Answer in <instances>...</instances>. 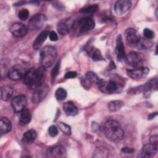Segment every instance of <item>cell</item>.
Returning <instances> with one entry per match:
<instances>
[{
  "mask_svg": "<svg viewBox=\"0 0 158 158\" xmlns=\"http://www.w3.org/2000/svg\"><path fill=\"white\" fill-rule=\"evenodd\" d=\"M102 132L106 137L112 142H119L124 136V131L120 124L116 120H109L102 127Z\"/></svg>",
  "mask_w": 158,
  "mask_h": 158,
  "instance_id": "6da1fadb",
  "label": "cell"
},
{
  "mask_svg": "<svg viewBox=\"0 0 158 158\" xmlns=\"http://www.w3.org/2000/svg\"><path fill=\"white\" fill-rule=\"evenodd\" d=\"M46 73V67L41 66L37 69L31 68L25 73L23 80L25 85L31 89H36L43 83Z\"/></svg>",
  "mask_w": 158,
  "mask_h": 158,
  "instance_id": "7a4b0ae2",
  "label": "cell"
},
{
  "mask_svg": "<svg viewBox=\"0 0 158 158\" xmlns=\"http://www.w3.org/2000/svg\"><path fill=\"white\" fill-rule=\"evenodd\" d=\"M57 57V51L51 46H46L40 51V62L41 66L49 67L51 66Z\"/></svg>",
  "mask_w": 158,
  "mask_h": 158,
  "instance_id": "3957f363",
  "label": "cell"
},
{
  "mask_svg": "<svg viewBox=\"0 0 158 158\" xmlns=\"http://www.w3.org/2000/svg\"><path fill=\"white\" fill-rule=\"evenodd\" d=\"M98 85L101 92L106 94H113L122 89L124 84L120 80L118 81L115 79H110L107 81L101 79Z\"/></svg>",
  "mask_w": 158,
  "mask_h": 158,
  "instance_id": "277c9868",
  "label": "cell"
},
{
  "mask_svg": "<svg viewBox=\"0 0 158 158\" xmlns=\"http://www.w3.org/2000/svg\"><path fill=\"white\" fill-rule=\"evenodd\" d=\"M125 36L127 44L131 48L139 45L141 41V36L136 30L133 28H129L125 31Z\"/></svg>",
  "mask_w": 158,
  "mask_h": 158,
  "instance_id": "5b68a950",
  "label": "cell"
},
{
  "mask_svg": "<svg viewBox=\"0 0 158 158\" xmlns=\"http://www.w3.org/2000/svg\"><path fill=\"white\" fill-rule=\"evenodd\" d=\"M73 26L76 27L79 33H81L93 30L95 26V23L94 20L91 17H85L80 19Z\"/></svg>",
  "mask_w": 158,
  "mask_h": 158,
  "instance_id": "8992f818",
  "label": "cell"
},
{
  "mask_svg": "<svg viewBox=\"0 0 158 158\" xmlns=\"http://www.w3.org/2000/svg\"><path fill=\"white\" fill-rule=\"evenodd\" d=\"M49 91V88L47 85L43 84L40 86L36 88L33 93L31 100L33 103H39L41 102L46 96Z\"/></svg>",
  "mask_w": 158,
  "mask_h": 158,
  "instance_id": "52a82bcc",
  "label": "cell"
},
{
  "mask_svg": "<svg viewBox=\"0 0 158 158\" xmlns=\"http://www.w3.org/2000/svg\"><path fill=\"white\" fill-rule=\"evenodd\" d=\"M47 20L46 17L42 14H37L33 15L29 20L28 28L35 30L40 29Z\"/></svg>",
  "mask_w": 158,
  "mask_h": 158,
  "instance_id": "ba28073f",
  "label": "cell"
},
{
  "mask_svg": "<svg viewBox=\"0 0 158 158\" xmlns=\"http://www.w3.org/2000/svg\"><path fill=\"white\" fill-rule=\"evenodd\" d=\"M126 60L127 63L133 68L143 67V64L144 62V59L142 55L136 52H130L127 55Z\"/></svg>",
  "mask_w": 158,
  "mask_h": 158,
  "instance_id": "9c48e42d",
  "label": "cell"
},
{
  "mask_svg": "<svg viewBox=\"0 0 158 158\" xmlns=\"http://www.w3.org/2000/svg\"><path fill=\"white\" fill-rule=\"evenodd\" d=\"M27 102V98L25 95L21 94L15 96L11 101V106L15 112H20L25 108Z\"/></svg>",
  "mask_w": 158,
  "mask_h": 158,
  "instance_id": "30bf717a",
  "label": "cell"
},
{
  "mask_svg": "<svg viewBox=\"0 0 158 158\" xmlns=\"http://www.w3.org/2000/svg\"><path fill=\"white\" fill-rule=\"evenodd\" d=\"M27 70L22 67L16 65L10 68L7 72L8 77L14 81H17L23 78Z\"/></svg>",
  "mask_w": 158,
  "mask_h": 158,
  "instance_id": "8fae6325",
  "label": "cell"
},
{
  "mask_svg": "<svg viewBox=\"0 0 158 158\" xmlns=\"http://www.w3.org/2000/svg\"><path fill=\"white\" fill-rule=\"evenodd\" d=\"M149 69L146 67H141L134 68L133 69L127 70V73L128 77L133 79H141L144 78L149 73Z\"/></svg>",
  "mask_w": 158,
  "mask_h": 158,
  "instance_id": "7c38bea8",
  "label": "cell"
},
{
  "mask_svg": "<svg viewBox=\"0 0 158 158\" xmlns=\"http://www.w3.org/2000/svg\"><path fill=\"white\" fill-rule=\"evenodd\" d=\"M157 84V79L151 80L143 85H141L138 87L134 88H131L129 91V93H130L131 94H138V93H143V92H144V93L148 92L153 89H156Z\"/></svg>",
  "mask_w": 158,
  "mask_h": 158,
  "instance_id": "4fadbf2b",
  "label": "cell"
},
{
  "mask_svg": "<svg viewBox=\"0 0 158 158\" xmlns=\"http://www.w3.org/2000/svg\"><path fill=\"white\" fill-rule=\"evenodd\" d=\"M131 2L128 0H120L115 2L114 8L115 13L118 15L125 14L130 9Z\"/></svg>",
  "mask_w": 158,
  "mask_h": 158,
  "instance_id": "5bb4252c",
  "label": "cell"
},
{
  "mask_svg": "<svg viewBox=\"0 0 158 158\" xmlns=\"http://www.w3.org/2000/svg\"><path fill=\"white\" fill-rule=\"evenodd\" d=\"M28 27L24 24L18 22L13 23L9 28L10 33L15 37H22L26 35L28 33Z\"/></svg>",
  "mask_w": 158,
  "mask_h": 158,
  "instance_id": "9a60e30c",
  "label": "cell"
},
{
  "mask_svg": "<svg viewBox=\"0 0 158 158\" xmlns=\"http://www.w3.org/2000/svg\"><path fill=\"white\" fill-rule=\"evenodd\" d=\"M46 156L48 157H64L66 156V151L65 148L60 145L56 146L49 148L46 151Z\"/></svg>",
  "mask_w": 158,
  "mask_h": 158,
  "instance_id": "2e32d148",
  "label": "cell"
},
{
  "mask_svg": "<svg viewBox=\"0 0 158 158\" xmlns=\"http://www.w3.org/2000/svg\"><path fill=\"white\" fill-rule=\"evenodd\" d=\"M158 147L154 146L150 143L144 144L141 149L140 157H152L157 152Z\"/></svg>",
  "mask_w": 158,
  "mask_h": 158,
  "instance_id": "e0dca14e",
  "label": "cell"
},
{
  "mask_svg": "<svg viewBox=\"0 0 158 158\" xmlns=\"http://www.w3.org/2000/svg\"><path fill=\"white\" fill-rule=\"evenodd\" d=\"M115 54L118 60H122L125 57V52L124 45L122 40V37L120 35H118L116 40V47H115Z\"/></svg>",
  "mask_w": 158,
  "mask_h": 158,
  "instance_id": "ac0fdd59",
  "label": "cell"
},
{
  "mask_svg": "<svg viewBox=\"0 0 158 158\" xmlns=\"http://www.w3.org/2000/svg\"><path fill=\"white\" fill-rule=\"evenodd\" d=\"M49 34V31L47 30H44L41 31L38 36L36 38L33 43V48L35 50H38L41 47L43 43L45 41L48 36Z\"/></svg>",
  "mask_w": 158,
  "mask_h": 158,
  "instance_id": "d6986e66",
  "label": "cell"
},
{
  "mask_svg": "<svg viewBox=\"0 0 158 158\" xmlns=\"http://www.w3.org/2000/svg\"><path fill=\"white\" fill-rule=\"evenodd\" d=\"M12 129V123L7 117H1L0 118V133L6 134Z\"/></svg>",
  "mask_w": 158,
  "mask_h": 158,
  "instance_id": "ffe728a7",
  "label": "cell"
},
{
  "mask_svg": "<svg viewBox=\"0 0 158 158\" xmlns=\"http://www.w3.org/2000/svg\"><path fill=\"white\" fill-rule=\"evenodd\" d=\"M63 109L65 113L69 116H73L77 114L78 109L72 101H67L63 105Z\"/></svg>",
  "mask_w": 158,
  "mask_h": 158,
  "instance_id": "44dd1931",
  "label": "cell"
},
{
  "mask_svg": "<svg viewBox=\"0 0 158 158\" xmlns=\"http://www.w3.org/2000/svg\"><path fill=\"white\" fill-rule=\"evenodd\" d=\"M13 88L9 85H3L1 88V97L2 100H9L13 94Z\"/></svg>",
  "mask_w": 158,
  "mask_h": 158,
  "instance_id": "7402d4cb",
  "label": "cell"
},
{
  "mask_svg": "<svg viewBox=\"0 0 158 158\" xmlns=\"http://www.w3.org/2000/svg\"><path fill=\"white\" fill-rule=\"evenodd\" d=\"M20 117L19 119V123L21 125H26L28 123L31 121V115L30 111L28 109L25 108L21 112Z\"/></svg>",
  "mask_w": 158,
  "mask_h": 158,
  "instance_id": "603a6c76",
  "label": "cell"
},
{
  "mask_svg": "<svg viewBox=\"0 0 158 158\" xmlns=\"http://www.w3.org/2000/svg\"><path fill=\"white\" fill-rule=\"evenodd\" d=\"M36 136L37 134L35 130H29L23 134L22 141L25 143H31L36 139Z\"/></svg>",
  "mask_w": 158,
  "mask_h": 158,
  "instance_id": "cb8c5ba5",
  "label": "cell"
},
{
  "mask_svg": "<svg viewBox=\"0 0 158 158\" xmlns=\"http://www.w3.org/2000/svg\"><path fill=\"white\" fill-rule=\"evenodd\" d=\"M57 29L60 34L62 35H65L69 33L70 30V27L67 21L62 20L58 23L57 25Z\"/></svg>",
  "mask_w": 158,
  "mask_h": 158,
  "instance_id": "d4e9b609",
  "label": "cell"
},
{
  "mask_svg": "<svg viewBox=\"0 0 158 158\" xmlns=\"http://www.w3.org/2000/svg\"><path fill=\"white\" fill-rule=\"evenodd\" d=\"M86 51L88 54L93 58V60H100L104 59L100 51L98 49H95L93 47H89L88 48V49H86Z\"/></svg>",
  "mask_w": 158,
  "mask_h": 158,
  "instance_id": "484cf974",
  "label": "cell"
},
{
  "mask_svg": "<svg viewBox=\"0 0 158 158\" xmlns=\"http://www.w3.org/2000/svg\"><path fill=\"white\" fill-rule=\"evenodd\" d=\"M123 106V102L120 100H115L109 102L107 107L110 111L115 112L121 109V107Z\"/></svg>",
  "mask_w": 158,
  "mask_h": 158,
  "instance_id": "4316f807",
  "label": "cell"
},
{
  "mask_svg": "<svg viewBox=\"0 0 158 158\" xmlns=\"http://www.w3.org/2000/svg\"><path fill=\"white\" fill-rule=\"evenodd\" d=\"M108 153L109 152L106 148L99 147L95 150L93 156L95 157H107Z\"/></svg>",
  "mask_w": 158,
  "mask_h": 158,
  "instance_id": "83f0119b",
  "label": "cell"
},
{
  "mask_svg": "<svg viewBox=\"0 0 158 158\" xmlns=\"http://www.w3.org/2000/svg\"><path fill=\"white\" fill-rule=\"evenodd\" d=\"M99 9V7L97 4H91L84 7L81 9L80 12L85 14H91L96 12Z\"/></svg>",
  "mask_w": 158,
  "mask_h": 158,
  "instance_id": "f1b7e54d",
  "label": "cell"
},
{
  "mask_svg": "<svg viewBox=\"0 0 158 158\" xmlns=\"http://www.w3.org/2000/svg\"><path fill=\"white\" fill-rule=\"evenodd\" d=\"M89 81H91L92 83H96L98 84L101 79L99 78V77L96 75V73H94L93 72H88L85 76Z\"/></svg>",
  "mask_w": 158,
  "mask_h": 158,
  "instance_id": "f546056e",
  "label": "cell"
},
{
  "mask_svg": "<svg viewBox=\"0 0 158 158\" xmlns=\"http://www.w3.org/2000/svg\"><path fill=\"white\" fill-rule=\"evenodd\" d=\"M56 98L58 101L64 100L67 96V92L66 91L62 88H59L55 93Z\"/></svg>",
  "mask_w": 158,
  "mask_h": 158,
  "instance_id": "4dcf8cb0",
  "label": "cell"
},
{
  "mask_svg": "<svg viewBox=\"0 0 158 158\" xmlns=\"http://www.w3.org/2000/svg\"><path fill=\"white\" fill-rule=\"evenodd\" d=\"M58 127L59 129L65 134L67 135H70L71 134V128L69 125L63 122H59Z\"/></svg>",
  "mask_w": 158,
  "mask_h": 158,
  "instance_id": "1f68e13d",
  "label": "cell"
},
{
  "mask_svg": "<svg viewBox=\"0 0 158 158\" xmlns=\"http://www.w3.org/2000/svg\"><path fill=\"white\" fill-rule=\"evenodd\" d=\"M59 69H60V61H58L57 63L54 65L51 72V78L52 80H54L56 77L57 76L59 71Z\"/></svg>",
  "mask_w": 158,
  "mask_h": 158,
  "instance_id": "d6a6232c",
  "label": "cell"
},
{
  "mask_svg": "<svg viewBox=\"0 0 158 158\" xmlns=\"http://www.w3.org/2000/svg\"><path fill=\"white\" fill-rule=\"evenodd\" d=\"M28 15H29L28 10L27 9H22L21 10L19 11L18 16H19V18L20 19H21L22 20H26L28 18Z\"/></svg>",
  "mask_w": 158,
  "mask_h": 158,
  "instance_id": "836d02e7",
  "label": "cell"
},
{
  "mask_svg": "<svg viewBox=\"0 0 158 158\" xmlns=\"http://www.w3.org/2000/svg\"><path fill=\"white\" fill-rule=\"evenodd\" d=\"M81 83L82 85V86L86 89H89L91 85H92V83L91 81H89L85 77H84L83 78H82L81 79Z\"/></svg>",
  "mask_w": 158,
  "mask_h": 158,
  "instance_id": "e575fe53",
  "label": "cell"
},
{
  "mask_svg": "<svg viewBox=\"0 0 158 158\" xmlns=\"http://www.w3.org/2000/svg\"><path fill=\"white\" fill-rule=\"evenodd\" d=\"M49 135L52 137H55L58 134L57 128L54 125H51L48 129Z\"/></svg>",
  "mask_w": 158,
  "mask_h": 158,
  "instance_id": "d590c367",
  "label": "cell"
},
{
  "mask_svg": "<svg viewBox=\"0 0 158 158\" xmlns=\"http://www.w3.org/2000/svg\"><path fill=\"white\" fill-rule=\"evenodd\" d=\"M143 34L144 37L149 40L152 39L154 37V32L149 28H145L143 31Z\"/></svg>",
  "mask_w": 158,
  "mask_h": 158,
  "instance_id": "8d00e7d4",
  "label": "cell"
},
{
  "mask_svg": "<svg viewBox=\"0 0 158 158\" xmlns=\"http://www.w3.org/2000/svg\"><path fill=\"white\" fill-rule=\"evenodd\" d=\"M149 143L155 146L158 147V137L157 135H152L150 137Z\"/></svg>",
  "mask_w": 158,
  "mask_h": 158,
  "instance_id": "74e56055",
  "label": "cell"
},
{
  "mask_svg": "<svg viewBox=\"0 0 158 158\" xmlns=\"http://www.w3.org/2000/svg\"><path fill=\"white\" fill-rule=\"evenodd\" d=\"M77 73L76 72L70 71V72H67L65 74L64 77L65 78H75L77 77Z\"/></svg>",
  "mask_w": 158,
  "mask_h": 158,
  "instance_id": "f35d334b",
  "label": "cell"
},
{
  "mask_svg": "<svg viewBox=\"0 0 158 158\" xmlns=\"http://www.w3.org/2000/svg\"><path fill=\"white\" fill-rule=\"evenodd\" d=\"M49 39L51 40V41H56L58 40L57 35L54 31H51V32H49Z\"/></svg>",
  "mask_w": 158,
  "mask_h": 158,
  "instance_id": "ab89813d",
  "label": "cell"
},
{
  "mask_svg": "<svg viewBox=\"0 0 158 158\" xmlns=\"http://www.w3.org/2000/svg\"><path fill=\"white\" fill-rule=\"evenodd\" d=\"M121 151L122 153H124V154H132L134 152V149L131 148L125 147V148H123Z\"/></svg>",
  "mask_w": 158,
  "mask_h": 158,
  "instance_id": "60d3db41",
  "label": "cell"
},
{
  "mask_svg": "<svg viewBox=\"0 0 158 158\" xmlns=\"http://www.w3.org/2000/svg\"><path fill=\"white\" fill-rule=\"evenodd\" d=\"M157 112H154V113H152V114H151L150 115H148V119H152L153 118H154V117H156V115H157Z\"/></svg>",
  "mask_w": 158,
  "mask_h": 158,
  "instance_id": "b9f144b4",
  "label": "cell"
}]
</instances>
